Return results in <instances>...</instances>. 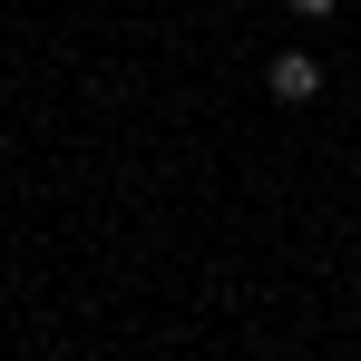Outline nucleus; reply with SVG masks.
<instances>
[{"instance_id": "obj_1", "label": "nucleus", "mask_w": 361, "mask_h": 361, "mask_svg": "<svg viewBox=\"0 0 361 361\" xmlns=\"http://www.w3.org/2000/svg\"><path fill=\"white\" fill-rule=\"evenodd\" d=\"M264 88H274V98H283V108H302V98H312V88H322V68H312V49H283V59L264 68Z\"/></svg>"}, {"instance_id": "obj_2", "label": "nucleus", "mask_w": 361, "mask_h": 361, "mask_svg": "<svg viewBox=\"0 0 361 361\" xmlns=\"http://www.w3.org/2000/svg\"><path fill=\"white\" fill-rule=\"evenodd\" d=\"M283 10H293V20H332L342 0H283Z\"/></svg>"}]
</instances>
